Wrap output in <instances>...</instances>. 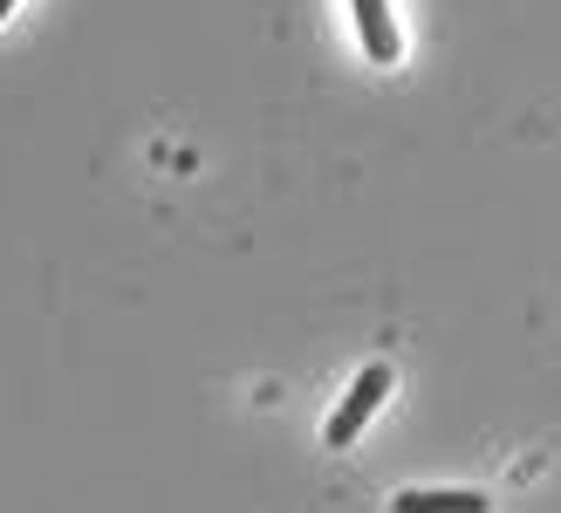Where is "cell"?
Masks as SVG:
<instances>
[{
    "mask_svg": "<svg viewBox=\"0 0 561 513\" xmlns=\"http://www.w3.org/2000/svg\"><path fill=\"white\" fill-rule=\"evenodd\" d=\"M383 390H390V363H370V369H363V377L350 384L343 411L329 418V432H322V438H329L335 452H350V445H356V432H363V424H370V411L383 404Z\"/></svg>",
    "mask_w": 561,
    "mask_h": 513,
    "instance_id": "obj_1",
    "label": "cell"
},
{
    "mask_svg": "<svg viewBox=\"0 0 561 513\" xmlns=\"http://www.w3.org/2000/svg\"><path fill=\"white\" fill-rule=\"evenodd\" d=\"M350 8H356V27H363V55H370V62H398L404 35H398V21H390V0H350Z\"/></svg>",
    "mask_w": 561,
    "mask_h": 513,
    "instance_id": "obj_2",
    "label": "cell"
},
{
    "mask_svg": "<svg viewBox=\"0 0 561 513\" xmlns=\"http://www.w3.org/2000/svg\"><path fill=\"white\" fill-rule=\"evenodd\" d=\"M486 493H398L390 513H486Z\"/></svg>",
    "mask_w": 561,
    "mask_h": 513,
    "instance_id": "obj_3",
    "label": "cell"
},
{
    "mask_svg": "<svg viewBox=\"0 0 561 513\" xmlns=\"http://www.w3.org/2000/svg\"><path fill=\"white\" fill-rule=\"evenodd\" d=\"M8 14H14V0H0V21H8Z\"/></svg>",
    "mask_w": 561,
    "mask_h": 513,
    "instance_id": "obj_4",
    "label": "cell"
}]
</instances>
